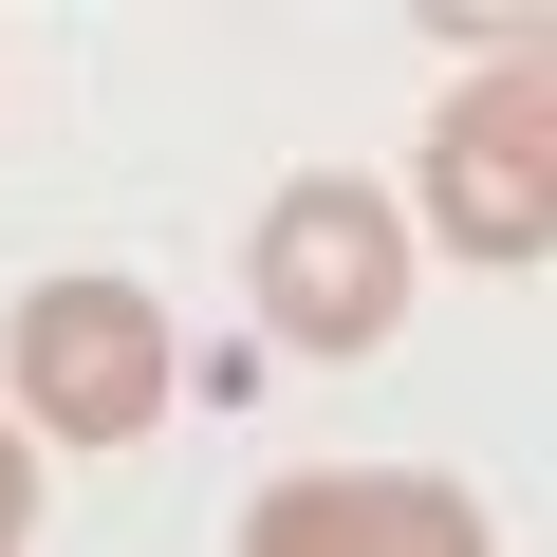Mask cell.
Returning <instances> with one entry per match:
<instances>
[{
  "label": "cell",
  "mask_w": 557,
  "mask_h": 557,
  "mask_svg": "<svg viewBox=\"0 0 557 557\" xmlns=\"http://www.w3.org/2000/svg\"><path fill=\"white\" fill-rule=\"evenodd\" d=\"M409 205L372 186V168H298L260 223H242V298H260V335L278 354H317V372H354V354H391L409 335Z\"/></svg>",
  "instance_id": "2"
},
{
  "label": "cell",
  "mask_w": 557,
  "mask_h": 557,
  "mask_svg": "<svg viewBox=\"0 0 557 557\" xmlns=\"http://www.w3.org/2000/svg\"><path fill=\"white\" fill-rule=\"evenodd\" d=\"M0 502H38V446H20V428H0Z\"/></svg>",
  "instance_id": "5"
},
{
  "label": "cell",
  "mask_w": 557,
  "mask_h": 557,
  "mask_svg": "<svg viewBox=\"0 0 557 557\" xmlns=\"http://www.w3.org/2000/svg\"><path fill=\"white\" fill-rule=\"evenodd\" d=\"M20 539H38V502H0V557H20Z\"/></svg>",
  "instance_id": "6"
},
{
  "label": "cell",
  "mask_w": 557,
  "mask_h": 557,
  "mask_svg": "<svg viewBox=\"0 0 557 557\" xmlns=\"http://www.w3.org/2000/svg\"><path fill=\"white\" fill-rule=\"evenodd\" d=\"M186 391V335L149 278H20L0 317V428L20 446H149Z\"/></svg>",
  "instance_id": "3"
},
{
  "label": "cell",
  "mask_w": 557,
  "mask_h": 557,
  "mask_svg": "<svg viewBox=\"0 0 557 557\" xmlns=\"http://www.w3.org/2000/svg\"><path fill=\"white\" fill-rule=\"evenodd\" d=\"M242 557H502V520L446 465H298L242 502Z\"/></svg>",
  "instance_id": "4"
},
{
  "label": "cell",
  "mask_w": 557,
  "mask_h": 557,
  "mask_svg": "<svg viewBox=\"0 0 557 557\" xmlns=\"http://www.w3.org/2000/svg\"><path fill=\"white\" fill-rule=\"evenodd\" d=\"M446 57H483L446 112H428V149H409V242H446V260H483V278H520V260H557V20H428Z\"/></svg>",
  "instance_id": "1"
}]
</instances>
